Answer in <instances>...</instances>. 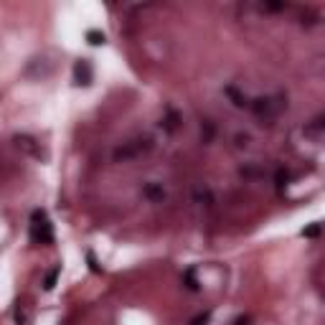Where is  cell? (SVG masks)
Here are the masks:
<instances>
[{"label":"cell","instance_id":"6da1fadb","mask_svg":"<svg viewBox=\"0 0 325 325\" xmlns=\"http://www.w3.org/2000/svg\"><path fill=\"white\" fill-rule=\"evenodd\" d=\"M249 109L254 112L257 117L262 120V125L274 120V117H279L282 112L287 109V97L285 94H274V97H257V99H252L249 102Z\"/></svg>","mask_w":325,"mask_h":325},{"label":"cell","instance_id":"7a4b0ae2","mask_svg":"<svg viewBox=\"0 0 325 325\" xmlns=\"http://www.w3.org/2000/svg\"><path fill=\"white\" fill-rule=\"evenodd\" d=\"M153 150V140L150 137H132L127 142H122L115 148V153H112V160L115 163H132L142 158V155H148Z\"/></svg>","mask_w":325,"mask_h":325},{"label":"cell","instance_id":"3957f363","mask_svg":"<svg viewBox=\"0 0 325 325\" xmlns=\"http://www.w3.org/2000/svg\"><path fill=\"white\" fill-rule=\"evenodd\" d=\"M31 241L33 244H53V226L46 216V211L36 208L31 214Z\"/></svg>","mask_w":325,"mask_h":325},{"label":"cell","instance_id":"277c9868","mask_svg":"<svg viewBox=\"0 0 325 325\" xmlns=\"http://www.w3.org/2000/svg\"><path fill=\"white\" fill-rule=\"evenodd\" d=\"M94 79V71H92V64H89L86 59H79L74 64V82L79 86H89Z\"/></svg>","mask_w":325,"mask_h":325},{"label":"cell","instance_id":"5b68a950","mask_svg":"<svg viewBox=\"0 0 325 325\" xmlns=\"http://www.w3.org/2000/svg\"><path fill=\"white\" fill-rule=\"evenodd\" d=\"M142 196L150 201V204H163L165 201V188H163V183H158V181H150V183H145L142 186Z\"/></svg>","mask_w":325,"mask_h":325},{"label":"cell","instance_id":"8992f818","mask_svg":"<svg viewBox=\"0 0 325 325\" xmlns=\"http://www.w3.org/2000/svg\"><path fill=\"white\" fill-rule=\"evenodd\" d=\"M13 142H16V148H18V150H23V153L33 155V158H38V155H41L38 142L33 140L31 135H16V137H13Z\"/></svg>","mask_w":325,"mask_h":325},{"label":"cell","instance_id":"52a82bcc","mask_svg":"<svg viewBox=\"0 0 325 325\" xmlns=\"http://www.w3.org/2000/svg\"><path fill=\"white\" fill-rule=\"evenodd\" d=\"M323 130H325V117H323V115H318V117H312V120L308 122V125H305V135H308V137H312V140H320Z\"/></svg>","mask_w":325,"mask_h":325},{"label":"cell","instance_id":"ba28073f","mask_svg":"<svg viewBox=\"0 0 325 325\" xmlns=\"http://www.w3.org/2000/svg\"><path fill=\"white\" fill-rule=\"evenodd\" d=\"M223 94H226V97L231 99V104L237 107V109L249 107V99H246V94H244V92H239L237 86H226V89H223Z\"/></svg>","mask_w":325,"mask_h":325},{"label":"cell","instance_id":"9c48e42d","mask_svg":"<svg viewBox=\"0 0 325 325\" xmlns=\"http://www.w3.org/2000/svg\"><path fill=\"white\" fill-rule=\"evenodd\" d=\"M178 127H181V115H178L175 109H168L165 117H163V130L165 132H175Z\"/></svg>","mask_w":325,"mask_h":325},{"label":"cell","instance_id":"30bf717a","mask_svg":"<svg viewBox=\"0 0 325 325\" xmlns=\"http://www.w3.org/2000/svg\"><path fill=\"white\" fill-rule=\"evenodd\" d=\"M196 201L201 206H206V208H214V193H211L208 188H196Z\"/></svg>","mask_w":325,"mask_h":325},{"label":"cell","instance_id":"8fae6325","mask_svg":"<svg viewBox=\"0 0 325 325\" xmlns=\"http://www.w3.org/2000/svg\"><path fill=\"white\" fill-rule=\"evenodd\" d=\"M59 274H61L59 267H51V270L46 272V277H43V290H46V292H51V290L56 287V279H59Z\"/></svg>","mask_w":325,"mask_h":325},{"label":"cell","instance_id":"7c38bea8","mask_svg":"<svg viewBox=\"0 0 325 325\" xmlns=\"http://www.w3.org/2000/svg\"><path fill=\"white\" fill-rule=\"evenodd\" d=\"M86 41L92 43V46H102V43L107 41V36H104L102 31H97V28H89L86 31Z\"/></svg>","mask_w":325,"mask_h":325},{"label":"cell","instance_id":"4fadbf2b","mask_svg":"<svg viewBox=\"0 0 325 325\" xmlns=\"http://www.w3.org/2000/svg\"><path fill=\"white\" fill-rule=\"evenodd\" d=\"M183 285L188 287V290H198V279H196V272L193 270H186V274H183Z\"/></svg>","mask_w":325,"mask_h":325},{"label":"cell","instance_id":"5bb4252c","mask_svg":"<svg viewBox=\"0 0 325 325\" xmlns=\"http://www.w3.org/2000/svg\"><path fill=\"white\" fill-rule=\"evenodd\" d=\"M287 181H290V171L279 168V171L274 173V186H277V188H285V186H287Z\"/></svg>","mask_w":325,"mask_h":325},{"label":"cell","instance_id":"9a60e30c","mask_svg":"<svg viewBox=\"0 0 325 325\" xmlns=\"http://www.w3.org/2000/svg\"><path fill=\"white\" fill-rule=\"evenodd\" d=\"M28 323V312L23 308V302H18V308H16V325H26Z\"/></svg>","mask_w":325,"mask_h":325},{"label":"cell","instance_id":"2e32d148","mask_svg":"<svg viewBox=\"0 0 325 325\" xmlns=\"http://www.w3.org/2000/svg\"><path fill=\"white\" fill-rule=\"evenodd\" d=\"M201 135H204V140H206V142H208L211 137H214V122L204 120V125H201Z\"/></svg>","mask_w":325,"mask_h":325},{"label":"cell","instance_id":"e0dca14e","mask_svg":"<svg viewBox=\"0 0 325 325\" xmlns=\"http://www.w3.org/2000/svg\"><path fill=\"white\" fill-rule=\"evenodd\" d=\"M239 173H241L244 178H259V175H264L262 168H239Z\"/></svg>","mask_w":325,"mask_h":325},{"label":"cell","instance_id":"ac0fdd59","mask_svg":"<svg viewBox=\"0 0 325 325\" xmlns=\"http://www.w3.org/2000/svg\"><path fill=\"white\" fill-rule=\"evenodd\" d=\"M211 320V310H206V312H198V315L190 320V325H206Z\"/></svg>","mask_w":325,"mask_h":325},{"label":"cell","instance_id":"d6986e66","mask_svg":"<svg viewBox=\"0 0 325 325\" xmlns=\"http://www.w3.org/2000/svg\"><path fill=\"white\" fill-rule=\"evenodd\" d=\"M234 142H237V148L241 150V148H249V142H252V137H249V135H246V132H244V135H241V132H239V135H237V137H234Z\"/></svg>","mask_w":325,"mask_h":325},{"label":"cell","instance_id":"ffe728a7","mask_svg":"<svg viewBox=\"0 0 325 325\" xmlns=\"http://www.w3.org/2000/svg\"><path fill=\"white\" fill-rule=\"evenodd\" d=\"M262 8H264V10H272V13H277V10H285L287 3H264Z\"/></svg>","mask_w":325,"mask_h":325},{"label":"cell","instance_id":"44dd1931","mask_svg":"<svg viewBox=\"0 0 325 325\" xmlns=\"http://www.w3.org/2000/svg\"><path fill=\"white\" fill-rule=\"evenodd\" d=\"M302 234H305V237H310V239H315L318 234H320V223H312V226H310V229H305Z\"/></svg>","mask_w":325,"mask_h":325}]
</instances>
